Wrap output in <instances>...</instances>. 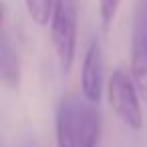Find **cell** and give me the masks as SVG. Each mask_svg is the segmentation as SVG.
I'll list each match as a JSON object with an SVG mask.
<instances>
[{
    "label": "cell",
    "mask_w": 147,
    "mask_h": 147,
    "mask_svg": "<svg viewBox=\"0 0 147 147\" xmlns=\"http://www.w3.org/2000/svg\"><path fill=\"white\" fill-rule=\"evenodd\" d=\"M57 147H97L101 139V111L77 95L57 105Z\"/></svg>",
    "instance_id": "6da1fadb"
},
{
    "label": "cell",
    "mask_w": 147,
    "mask_h": 147,
    "mask_svg": "<svg viewBox=\"0 0 147 147\" xmlns=\"http://www.w3.org/2000/svg\"><path fill=\"white\" fill-rule=\"evenodd\" d=\"M51 40L61 73H69L77 53V0H55L51 16Z\"/></svg>",
    "instance_id": "7a4b0ae2"
},
{
    "label": "cell",
    "mask_w": 147,
    "mask_h": 147,
    "mask_svg": "<svg viewBox=\"0 0 147 147\" xmlns=\"http://www.w3.org/2000/svg\"><path fill=\"white\" fill-rule=\"evenodd\" d=\"M109 105L117 113V117L131 129L143 127V111H141V95L133 83L131 73L117 69L109 77L107 83Z\"/></svg>",
    "instance_id": "3957f363"
},
{
    "label": "cell",
    "mask_w": 147,
    "mask_h": 147,
    "mask_svg": "<svg viewBox=\"0 0 147 147\" xmlns=\"http://www.w3.org/2000/svg\"><path fill=\"white\" fill-rule=\"evenodd\" d=\"M131 77L147 103V0H135L131 24Z\"/></svg>",
    "instance_id": "277c9868"
},
{
    "label": "cell",
    "mask_w": 147,
    "mask_h": 147,
    "mask_svg": "<svg viewBox=\"0 0 147 147\" xmlns=\"http://www.w3.org/2000/svg\"><path fill=\"white\" fill-rule=\"evenodd\" d=\"M81 89H83V97L89 103L99 105L103 95V51L101 45L95 40L89 45L85 53L83 71H81Z\"/></svg>",
    "instance_id": "5b68a950"
},
{
    "label": "cell",
    "mask_w": 147,
    "mask_h": 147,
    "mask_svg": "<svg viewBox=\"0 0 147 147\" xmlns=\"http://www.w3.org/2000/svg\"><path fill=\"white\" fill-rule=\"evenodd\" d=\"M0 75L4 87L8 89H16L20 85V55L6 22V14L2 16V36H0Z\"/></svg>",
    "instance_id": "8992f818"
},
{
    "label": "cell",
    "mask_w": 147,
    "mask_h": 147,
    "mask_svg": "<svg viewBox=\"0 0 147 147\" xmlns=\"http://www.w3.org/2000/svg\"><path fill=\"white\" fill-rule=\"evenodd\" d=\"M24 6L28 16L32 18V22H36L38 26L49 24L51 16H53V6L55 0H24Z\"/></svg>",
    "instance_id": "52a82bcc"
},
{
    "label": "cell",
    "mask_w": 147,
    "mask_h": 147,
    "mask_svg": "<svg viewBox=\"0 0 147 147\" xmlns=\"http://www.w3.org/2000/svg\"><path fill=\"white\" fill-rule=\"evenodd\" d=\"M119 2H121V0H99L101 22H103L105 28L113 22V18H115V14H117V8H119Z\"/></svg>",
    "instance_id": "ba28073f"
},
{
    "label": "cell",
    "mask_w": 147,
    "mask_h": 147,
    "mask_svg": "<svg viewBox=\"0 0 147 147\" xmlns=\"http://www.w3.org/2000/svg\"><path fill=\"white\" fill-rule=\"evenodd\" d=\"M24 147H36V145H34V143H26Z\"/></svg>",
    "instance_id": "9c48e42d"
}]
</instances>
